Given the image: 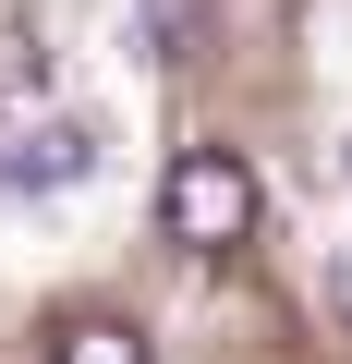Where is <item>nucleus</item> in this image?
<instances>
[{
    "label": "nucleus",
    "mask_w": 352,
    "mask_h": 364,
    "mask_svg": "<svg viewBox=\"0 0 352 364\" xmlns=\"http://www.w3.org/2000/svg\"><path fill=\"white\" fill-rule=\"evenodd\" d=\"M158 219H170V243L231 255V243L255 231V170H243L231 146H183V158H170V195H158Z\"/></svg>",
    "instance_id": "1"
},
{
    "label": "nucleus",
    "mask_w": 352,
    "mask_h": 364,
    "mask_svg": "<svg viewBox=\"0 0 352 364\" xmlns=\"http://www.w3.org/2000/svg\"><path fill=\"white\" fill-rule=\"evenodd\" d=\"M85 170H97V122H37V134L0 146V182L13 195H73Z\"/></svg>",
    "instance_id": "2"
},
{
    "label": "nucleus",
    "mask_w": 352,
    "mask_h": 364,
    "mask_svg": "<svg viewBox=\"0 0 352 364\" xmlns=\"http://www.w3.org/2000/svg\"><path fill=\"white\" fill-rule=\"evenodd\" d=\"M134 37H146V61L183 73V61L207 49V0H134Z\"/></svg>",
    "instance_id": "3"
},
{
    "label": "nucleus",
    "mask_w": 352,
    "mask_h": 364,
    "mask_svg": "<svg viewBox=\"0 0 352 364\" xmlns=\"http://www.w3.org/2000/svg\"><path fill=\"white\" fill-rule=\"evenodd\" d=\"M61 364H146V340H134L122 316H73V328H61Z\"/></svg>",
    "instance_id": "4"
},
{
    "label": "nucleus",
    "mask_w": 352,
    "mask_h": 364,
    "mask_svg": "<svg viewBox=\"0 0 352 364\" xmlns=\"http://www.w3.org/2000/svg\"><path fill=\"white\" fill-rule=\"evenodd\" d=\"M328 304H340V328H352V255H328Z\"/></svg>",
    "instance_id": "5"
}]
</instances>
